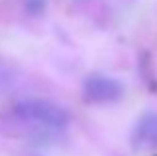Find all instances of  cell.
Segmentation results:
<instances>
[{"mask_svg":"<svg viewBox=\"0 0 157 156\" xmlns=\"http://www.w3.org/2000/svg\"><path fill=\"white\" fill-rule=\"evenodd\" d=\"M14 114L20 120L36 122V124L48 126V128H66L70 122V114L62 106L54 104L50 100H40V98L18 102L14 106Z\"/></svg>","mask_w":157,"mask_h":156,"instance_id":"1","label":"cell"},{"mask_svg":"<svg viewBox=\"0 0 157 156\" xmlns=\"http://www.w3.org/2000/svg\"><path fill=\"white\" fill-rule=\"evenodd\" d=\"M123 96V86L119 80L104 74H92L84 80V98L92 104H109Z\"/></svg>","mask_w":157,"mask_h":156,"instance_id":"2","label":"cell"},{"mask_svg":"<svg viewBox=\"0 0 157 156\" xmlns=\"http://www.w3.org/2000/svg\"><path fill=\"white\" fill-rule=\"evenodd\" d=\"M131 148L135 152H151L157 148V114L147 112L131 130Z\"/></svg>","mask_w":157,"mask_h":156,"instance_id":"3","label":"cell"},{"mask_svg":"<svg viewBox=\"0 0 157 156\" xmlns=\"http://www.w3.org/2000/svg\"><path fill=\"white\" fill-rule=\"evenodd\" d=\"M26 8L32 14H40L46 8V0H26Z\"/></svg>","mask_w":157,"mask_h":156,"instance_id":"4","label":"cell"}]
</instances>
